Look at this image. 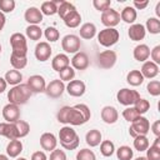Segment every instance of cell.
Segmentation results:
<instances>
[{
	"label": "cell",
	"mask_w": 160,
	"mask_h": 160,
	"mask_svg": "<svg viewBox=\"0 0 160 160\" xmlns=\"http://www.w3.org/2000/svg\"><path fill=\"white\" fill-rule=\"evenodd\" d=\"M91 112L88 105L85 104H76L74 106H62L58 114L56 119L61 124H68V125H84L90 120Z\"/></svg>",
	"instance_id": "6da1fadb"
},
{
	"label": "cell",
	"mask_w": 160,
	"mask_h": 160,
	"mask_svg": "<svg viewBox=\"0 0 160 160\" xmlns=\"http://www.w3.org/2000/svg\"><path fill=\"white\" fill-rule=\"evenodd\" d=\"M31 95H32V92L30 91V89L26 84H19L16 86H12L9 90L8 99H9L10 104H15L19 106V105L26 104Z\"/></svg>",
	"instance_id": "7a4b0ae2"
},
{
	"label": "cell",
	"mask_w": 160,
	"mask_h": 160,
	"mask_svg": "<svg viewBox=\"0 0 160 160\" xmlns=\"http://www.w3.org/2000/svg\"><path fill=\"white\" fill-rule=\"evenodd\" d=\"M59 140H60V145L65 150H75L80 142V139H79V135L76 134V131L71 126H68V125L62 126L60 129Z\"/></svg>",
	"instance_id": "3957f363"
},
{
	"label": "cell",
	"mask_w": 160,
	"mask_h": 160,
	"mask_svg": "<svg viewBox=\"0 0 160 160\" xmlns=\"http://www.w3.org/2000/svg\"><path fill=\"white\" fill-rule=\"evenodd\" d=\"M10 45H11V54L16 55V56H26L28 54V42H26V38L25 35H22L21 32H14L10 36Z\"/></svg>",
	"instance_id": "277c9868"
},
{
	"label": "cell",
	"mask_w": 160,
	"mask_h": 160,
	"mask_svg": "<svg viewBox=\"0 0 160 160\" xmlns=\"http://www.w3.org/2000/svg\"><path fill=\"white\" fill-rule=\"evenodd\" d=\"M119 31L115 28H105L98 34V42L105 48H110L119 41Z\"/></svg>",
	"instance_id": "5b68a950"
},
{
	"label": "cell",
	"mask_w": 160,
	"mask_h": 160,
	"mask_svg": "<svg viewBox=\"0 0 160 160\" xmlns=\"http://www.w3.org/2000/svg\"><path fill=\"white\" fill-rule=\"evenodd\" d=\"M150 131V122L145 116H139L135 121L131 122L130 128H129V134L132 138L144 135L146 136V134Z\"/></svg>",
	"instance_id": "8992f818"
},
{
	"label": "cell",
	"mask_w": 160,
	"mask_h": 160,
	"mask_svg": "<svg viewBox=\"0 0 160 160\" xmlns=\"http://www.w3.org/2000/svg\"><path fill=\"white\" fill-rule=\"evenodd\" d=\"M139 99H140V94L136 90H131L128 88L120 89L116 94V100L119 101V104L124 106H132Z\"/></svg>",
	"instance_id": "52a82bcc"
},
{
	"label": "cell",
	"mask_w": 160,
	"mask_h": 160,
	"mask_svg": "<svg viewBox=\"0 0 160 160\" xmlns=\"http://www.w3.org/2000/svg\"><path fill=\"white\" fill-rule=\"evenodd\" d=\"M80 46H81L80 38L74 34L65 35L61 40V48L68 54H76L80 50Z\"/></svg>",
	"instance_id": "ba28073f"
},
{
	"label": "cell",
	"mask_w": 160,
	"mask_h": 160,
	"mask_svg": "<svg viewBox=\"0 0 160 160\" xmlns=\"http://www.w3.org/2000/svg\"><path fill=\"white\" fill-rule=\"evenodd\" d=\"M118 60V55L114 50H104L98 55V65L101 69H111Z\"/></svg>",
	"instance_id": "9c48e42d"
},
{
	"label": "cell",
	"mask_w": 160,
	"mask_h": 160,
	"mask_svg": "<svg viewBox=\"0 0 160 160\" xmlns=\"http://www.w3.org/2000/svg\"><path fill=\"white\" fill-rule=\"evenodd\" d=\"M65 91V84L60 80V79H55V80H51L46 88H45V94L51 98V99H58L60 98Z\"/></svg>",
	"instance_id": "30bf717a"
},
{
	"label": "cell",
	"mask_w": 160,
	"mask_h": 160,
	"mask_svg": "<svg viewBox=\"0 0 160 160\" xmlns=\"http://www.w3.org/2000/svg\"><path fill=\"white\" fill-rule=\"evenodd\" d=\"M26 85L29 86V89L32 94H39V92H45L46 81H45L44 76H41V75H31L28 79Z\"/></svg>",
	"instance_id": "8fae6325"
},
{
	"label": "cell",
	"mask_w": 160,
	"mask_h": 160,
	"mask_svg": "<svg viewBox=\"0 0 160 160\" xmlns=\"http://www.w3.org/2000/svg\"><path fill=\"white\" fill-rule=\"evenodd\" d=\"M101 22L106 28H115L120 22V14L116 10L109 8L108 10L101 12Z\"/></svg>",
	"instance_id": "7c38bea8"
},
{
	"label": "cell",
	"mask_w": 160,
	"mask_h": 160,
	"mask_svg": "<svg viewBox=\"0 0 160 160\" xmlns=\"http://www.w3.org/2000/svg\"><path fill=\"white\" fill-rule=\"evenodd\" d=\"M51 51H52V49H51V46H50V44L48 41H40V42L36 44L34 54H35V58L39 61L44 62V61H46V60L50 59Z\"/></svg>",
	"instance_id": "4fadbf2b"
},
{
	"label": "cell",
	"mask_w": 160,
	"mask_h": 160,
	"mask_svg": "<svg viewBox=\"0 0 160 160\" xmlns=\"http://www.w3.org/2000/svg\"><path fill=\"white\" fill-rule=\"evenodd\" d=\"M2 118L6 122H15L20 120V109L15 104H6L2 108Z\"/></svg>",
	"instance_id": "5bb4252c"
},
{
	"label": "cell",
	"mask_w": 160,
	"mask_h": 160,
	"mask_svg": "<svg viewBox=\"0 0 160 160\" xmlns=\"http://www.w3.org/2000/svg\"><path fill=\"white\" fill-rule=\"evenodd\" d=\"M68 94L70 96H75V98H79V96H82L86 91V86H85V82L81 81V80H71L69 81V84L65 86Z\"/></svg>",
	"instance_id": "9a60e30c"
},
{
	"label": "cell",
	"mask_w": 160,
	"mask_h": 160,
	"mask_svg": "<svg viewBox=\"0 0 160 160\" xmlns=\"http://www.w3.org/2000/svg\"><path fill=\"white\" fill-rule=\"evenodd\" d=\"M40 145H41L42 150H46V151L51 152L52 150L56 149L58 139H56V136L52 132H44L40 136Z\"/></svg>",
	"instance_id": "2e32d148"
},
{
	"label": "cell",
	"mask_w": 160,
	"mask_h": 160,
	"mask_svg": "<svg viewBox=\"0 0 160 160\" xmlns=\"http://www.w3.org/2000/svg\"><path fill=\"white\" fill-rule=\"evenodd\" d=\"M24 19L30 25H38L42 21V14H41L40 9H38L35 6H31V8L26 9V11L24 14Z\"/></svg>",
	"instance_id": "e0dca14e"
},
{
	"label": "cell",
	"mask_w": 160,
	"mask_h": 160,
	"mask_svg": "<svg viewBox=\"0 0 160 160\" xmlns=\"http://www.w3.org/2000/svg\"><path fill=\"white\" fill-rule=\"evenodd\" d=\"M71 65H72V69L85 70L89 66V56L82 51H78L71 59Z\"/></svg>",
	"instance_id": "ac0fdd59"
},
{
	"label": "cell",
	"mask_w": 160,
	"mask_h": 160,
	"mask_svg": "<svg viewBox=\"0 0 160 160\" xmlns=\"http://www.w3.org/2000/svg\"><path fill=\"white\" fill-rule=\"evenodd\" d=\"M140 72L144 76V79H154L159 74V65H156L151 60H146L142 64Z\"/></svg>",
	"instance_id": "d6986e66"
},
{
	"label": "cell",
	"mask_w": 160,
	"mask_h": 160,
	"mask_svg": "<svg viewBox=\"0 0 160 160\" xmlns=\"http://www.w3.org/2000/svg\"><path fill=\"white\" fill-rule=\"evenodd\" d=\"M101 119L105 124H115L118 121V118H119V112L118 110L114 108V106H104L102 110H101Z\"/></svg>",
	"instance_id": "ffe728a7"
},
{
	"label": "cell",
	"mask_w": 160,
	"mask_h": 160,
	"mask_svg": "<svg viewBox=\"0 0 160 160\" xmlns=\"http://www.w3.org/2000/svg\"><path fill=\"white\" fill-rule=\"evenodd\" d=\"M128 35L130 38V40L132 41H140L145 38L146 35V30H145V26L142 24H132L130 28H129V31H128Z\"/></svg>",
	"instance_id": "44dd1931"
},
{
	"label": "cell",
	"mask_w": 160,
	"mask_h": 160,
	"mask_svg": "<svg viewBox=\"0 0 160 160\" xmlns=\"http://www.w3.org/2000/svg\"><path fill=\"white\" fill-rule=\"evenodd\" d=\"M0 135L5 136L9 140L19 139L14 122H0Z\"/></svg>",
	"instance_id": "7402d4cb"
},
{
	"label": "cell",
	"mask_w": 160,
	"mask_h": 160,
	"mask_svg": "<svg viewBox=\"0 0 160 160\" xmlns=\"http://www.w3.org/2000/svg\"><path fill=\"white\" fill-rule=\"evenodd\" d=\"M132 55H134V59L140 61V62H145L149 56H150V48L146 45V44H140V45H136L134 48V51H132Z\"/></svg>",
	"instance_id": "603a6c76"
},
{
	"label": "cell",
	"mask_w": 160,
	"mask_h": 160,
	"mask_svg": "<svg viewBox=\"0 0 160 160\" xmlns=\"http://www.w3.org/2000/svg\"><path fill=\"white\" fill-rule=\"evenodd\" d=\"M70 65V59L66 54H58L54 56L52 61H51V68L55 70V71H61L62 69L68 68Z\"/></svg>",
	"instance_id": "cb8c5ba5"
},
{
	"label": "cell",
	"mask_w": 160,
	"mask_h": 160,
	"mask_svg": "<svg viewBox=\"0 0 160 160\" xmlns=\"http://www.w3.org/2000/svg\"><path fill=\"white\" fill-rule=\"evenodd\" d=\"M22 151V142L19 139L10 140L6 146V155L9 158H18Z\"/></svg>",
	"instance_id": "d4e9b609"
},
{
	"label": "cell",
	"mask_w": 160,
	"mask_h": 160,
	"mask_svg": "<svg viewBox=\"0 0 160 160\" xmlns=\"http://www.w3.org/2000/svg\"><path fill=\"white\" fill-rule=\"evenodd\" d=\"M62 20H64V24H65L68 28L74 29V28H78V26L80 25V22H81V15H80V12L75 9V10H72V11H70Z\"/></svg>",
	"instance_id": "484cf974"
},
{
	"label": "cell",
	"mask_w": 160,
	"mask_h": 160,
	"mask_svg": "<svg viewBox=\"0 0 160 160\" xmlns=\"http://www.w3.org/2000/svg\"><path fill=\"white\" fill-rule=\"evenodd\" d=\"M79 34L85 40L92 39L96 35V26H95V24H92V22H85V24H82L80 26Z\"/></svg>",
	"instance_id": "4316f807"
},
{
	"label": "cell",
	"mask_w": 160,
	"mask_h": 160,
	"mask_svg": "<svg viewBox=\"0 0 160 160\" xmlns=\"http://www.w3.org/2000/svg\"><path fill=\"white\" fill-rule=\"evenodd\" d=\"M146 159L148 160H160V136H158L151 146H149L146 150Z\"/></svg>",
	"instance_id": "83f0119b"
},
{
	"label": "cell",
	"mask_w": 160,
	"mask_h": 160,
	"mask_svg": "<svg viewBox=\"0 0 160 160\" xmlns=\"http://www.w3.org/2000/svg\"><path fill=\"white\" fill-rule=\"evenodd\" d=\"M85 141L90 148H95V146L100 145V142H101V132L98 129H92V130L88 131L86 135H85Z\"/></svg>",
	"instance_id": "f1b7e54d"
},
{
	"label": "cell",
	"mask_w": 160,
	"mask_h": 160,
	"mask_svg": "<svg viewBox=\"0 0 160 160\" xmlns=\"http://www.w3.org/2000/svg\"><path fill=\"white\" fill-rule=\"evenodd\" d=\"M138 12L132 6H125L121 12H120V19L128 24H134V21L136 20Z\"/></svg>",
	"instance_id": "f546056e"
},
{
	"label": "cell",
	"mask_w": 160,
	"mask_h": 160,
	"mask_svg": "<svg viewBox=\"0 0 160 160\" xmlns=\"http://www.w3.org/2000/svg\"><path fill=\"white\" fill-rule=\"evenodd\" d=\"M4 79H5V81H6L8 84H10V85H12V86H16V85L21 84L22 75H21V72H20L19 70L12 69V70H9V71L5 74Z\"/></svg>",
	"instance_id": "4dcf8cb0"
},
{
	"label": "cell",
	"mask_w": 160,
	"mask_h": 160,
	"mask_svg": "<svg viewBox=\"0 0 160 160\" xmlns=\"http://www.w3.org/2000/svg\"><path fill=\"white\" fill-rule=\"evenodd\" d=\"M126 81L131 86H139L144 82V76L141 75L140 70H130L126 75Z\"/></svg>",
	"instance_id": "1f68e13d"
},
{
	"label": "cell",
	"mask_w": 160,
	"mask_h": 160,
	"mask_svg": "<svg viewBox=\"0 0 160 160\" xmlns=\"http://www.w3.org/2000/svg\"><path fill=\"white\" fill-rule=\"evenodd\" d=\"M40 11L42 15H48V16L55 15V14H58V5L55 1H44L41 4Z\"/></svg>",
	"instance_id": "d6a6232c"
},
{
	"label": "cell",
	"mask_w": 160,
	"mask_h": 160,
	"mask_svg": "<svg viewBox=\"0 0 160 160\" xmlns=\"http://www.w3.org/2000/svg\"><path fill=\"white\" fill-rule=\"evenodd\" d=\"M26 36L30 39V40H34V41H38L41 39L42 36V30L40 29L39 25H29L26 28Z\"/></svg>",
	"instance_id": "836d02e7"
},
{
	"label": "cell",
	"mask_w": 160,
	"mask_h": 160,
	"mask_svg": "<svg viewBox=\"0 0 160 160\" xmlns=\"http://www.w3.org/2000/svg\"><path fill=\"white\" fill-rule=\"evenodd\" d=\"M100 152L102 156L109 158L115 152V145L111 140H104L100 142Z\"/></svg>",
	"instance_id": "e575fe53"
},
{
	"label": "cell",
	"mask_w": 160,
	"mask_h": 160,
	"mask_svg": "<svg viewBox=\"0 0 160 160\" xmlns=\"http://www.w3.org/2000/svg\"><path fill=\"white\" fill-rule=\"evenodd\" d=\"M145 30H148L150 34H160V20L158 18H149L146 20Z\"/></svg>",
	"instance_id": "d590c367"
},
{
	"label": "cell",
	"mask_w": 160,
	"mask_h": 160,
	"mask_svg": "<svg viewBox=\"0 0 160 160\" xmlns=\"http://www.w3.org/2000/svg\"><path fill=\"white\" fill-rule=\"evenodd\" d=\"M10 64L15 70H21L28 65V58L25 56H16L14 54L10 55Z\"/></svg>",
	"instance_id": "8d00e7d4"
},
{
	"label": "cell",
	"mask_w": 160,
	"mask_h": 160,
	"mask_svg": "<svg viewBox=\"0 0 160 160\" xmlns=\"http://www.w3.org/2000/svg\"><path fill=\"white\" fill-rule=\"evenodd\" d=\"M116 156L119 160H131L134 156V151L130 146L122 145L116 150Z\"/></svg>",
	"instance_id": "74e56055"
},
{
	"label": "cell",
	"mask_w": 160,
	"mask_h": 160,
	"mask_svg": "<svg viewBox=\"0 0 160 160\" xmlns=\"http://www.w3.org/2000/svg\"><path fill=\"white\" fill-rule=\"evenodd\" d=\"M14 124H15V128H16L19 139L25 138V136L29 134V131H30V125H29V122H26V121H24V120H18V121H15Z\"/></svg>",
	"instance_id": "f35d334b"
},
{
	"label": "cell",
	"mask_w": 160,
	"mask_h": 160,
	"mask_svg": "<svg viewBox=\"0 0 160 160\" xmlns=\"http://www.w3.org/2000/svg\"><path fill=\"white\" fill-rule=\"evenodd\" d=\"M76 8L71 4V2H69V1H61V4H59V6H58V14H59V16L61 18V19H64L70 11H72V10H75Z\"/></svg>",
	"instance_id": "ab89813d"
},
{
	"label": "cell",
	"mask_w": 160,
	"mask_h": 160,
	"mask_svg": "<svg viewBox=\"0 0 160 160\" xmlns=\"http://www.w3.org/2000/svg\"><path fill=\"white\" fill-rule=\"evenodd\" d=\"M134 148L138 151H145L149 148V139L144 135L134 138Z\"/></svg>",
	"instance_id": "60d3db41"
},
{
	"label": "cell",
	"mask_w": 160,
	"mask_h": 160,
	"mask_svg": "<svg viewBox=\"0 0 160 160\" xmlns=\"http://www.w3.org/2000/svg\"><path fill=\"white\" fill-rule=\"evenodd\" d=\"M44 35H45L46 40L50 41V42H55V41H58L59 38H60V32H59V30H58L56 28H54V26H49V28H46L45 31H44Z\"/></svg>",
	"instance_id": "b9f144b4"
},
{
	"label": "cell",
	"mask_w": 160,
	"mask_h": 160,
	"mask_svg": "<svg viewBox=\"0 0 160 160\" xmlns=\"http://www.w3.org/2000/svg\"><path fill=\"white\" fill-rule=\"evenodd\" d=\"M139 116H141V115H139V112L135 110L134 106H128V108L122 111V118H124L126 121H129V122L135 121Z\"/></svg>",
	"instance_id": "7bdbcfd3"
},
{
	"label": "cell",
	"mask_w": 160,
	"mask_h": 160,
	"mask_svg": "<svg viewBox=\"0 0 160 160\" xmlns=\"http://www.w3.org/2000/svg\"><path fill=\"white\" fill-rule=\"evenodd\" d=\"M59 76H60V80L62 82L64 81H71L75 78V70L69 65L68 68H65L61 71H59Z\"/></svg>",
	"instance_id": "ee69618b"
},
{
	"label": "cell",
	"mask_w": 160,
	"mask_h": 160,
	"mask_svg": "<svg viewBox=\"0 0 160 160\" xmlns=\"http://www.w3.org/2000/svg\"><path fill=\"white\" fill-rule=\"evenodd\" d=\"M134 108H135V110L139 112V115H142V114L148 112V110L150 109V102H149V100L140 98V99L134 104Z\"/></svg>",
	"instance_id": "f6af8a7d"
},
{
	"label": "cell",
	"mask_w": 160,
	"mask_h": 160,
	"mask_svg": "<svg viewBox=\"0 0 160 160\" xmlns=\"http://www.w3.org/2000/svg\"><path fill=\"white\" fill-rule=\"evenodd\" d=\"M76 160H96V156L90 149H81L76 154Z\"/></svg>",
	"instance_id": "bcb514c9"
},
{
	"label": "cell",
	"mask_w": 160,
	"mask_h": 160,
	"mask_svg": "<svg viewBox=\"0 0 160 160\" xmlns=\"http://www.w3.org/2000/svg\"><path fill=\"white\" fill-rule=\"evenodd\" d=\"M146 90L151 96H159L160 95V81L159 80H151L146 85Z\"/></svg>",
	"instance_id": "7dc6e473"
},
{
	"label": "cell",
	"mask_w": 160,
	"mask_h": 160,
	"mask_svg": "<svg viewBox=\"0 0 160 160\" xmlns=\"http://www.w3.org/2000/svg\"><path fill=\"white\" fill-rule=\"evenodd\" d=\"M16 2L14 0H0V11L4 12H11L15 9Z\"/></svg>",
	"instance_id": "c3c4849f"
},
{
	"label": "cell",
	"mask_w": 160,
	"mask_h": 160,
	"mask_svg": "<svg viewBox=\"0 0 160 160\" xmlns=\"http://www.w3.org/2000/svg\"><path fill=\"white\" fill-rule=\"evenodd\" d=\"M92 5H94V8H95L96 10L104 12L105 10H108V9L110 8L111 1H110V0H94V1H92Z\"/></svg>",
	"instance_id": "681fc988"
},
{
	"label": "cell",
	"mask_w": 160,
	"mask_h": 160,
	"mask_svg": "<svg viewBox=\"0 0 160 160\" xmlns=\"http://www.w3.org/2000/svg\"><path fill=\"white\" fill-rule=\"evenodd\" d=\"M49 160H68L66 158V154L64 150H60V149H55L50 152V158Z\"/></svg>",
	"instance_id": "f907efd6"
},
{
	"label": "cell",
	"mask_w": 160,
	"mask_h": 160,
	"mask_svg": "<svg viewBox=\"0 0 160 160\" xmlns=\"http://www.w3.org/2000/svg\"><path fill=\"white\" fill-rule=\"evenodd\" d=\"M150 56H151V61L155 62L156 65L160 64V45H156L151 51H150Z\"/></svg>",
	"instance_id": "816d5d0a"
},
{
	"label": "cell",
	"mask_w": 160,
	"mask_h": 160,
	"mask_svg": "<svg viewBox=\"0 0 160 160\" xmlns=\"http://www.w3.org/2000/svg\"><path fill=\"white\" fill-rule=\"evenodd\" d=\"M148 5H149V1H148V0H142V1L135 0V1L132 2V8H134L135 10H144Z\"/></svg>",
	"instance_id": "f5cc1de1"
},
{
	"label": "cell",
	"mask_w": 160,
	"mask_h": 160,
	"mask_svg": "<svg viewBox=\"0 0 160 160\" xmlns=\"http://www.w3.org/2000/svg\"><path fill=\"white\" fill-rule=\"evenodd\" d=\"M31 160H48V156L44 151H35L32 155H31Z\"/></svg>",
	"instance_id": "db71d44e"
},
{
	"label": "cell",
	"mask_w": 160,
	"mask_h": 160,
	"mask_svg": "<svg viewBox=\"0 0 160 160\" xmlns=\"http://www.w3.org/2000/svg\"><path fill=\"white\" fill-rule=\"evenodd\" d=\"M151 130H152V132H154V135L158 138V136H160V121L159 120H156L152 125H151Z\"/></svg>",
	"instance_id": "11a10c76"
},
{
	"label": "cell",
	"mask_w": 160,
	"mask_h": 160,
	"mask_svg": "<svg viewBox=\"0 0 160 160\" xmlns=\"http://www.w3.org/2000/svg\"><path fill=\"white\" fill-rule=\"evenodd\" d=\"M6 86H8V82L5 81V79H4V78H1V76H0V94H1V92H4V91L6 90Z\"/></svg>",
	"instance_id": "9f6ffc18"
},
{
	"label": "cell",
	"mask_w": 160,
	"mask_h": 160,
	"mask_svg": "<svg viewBox=\"0 0 160 160\" xmlns=\"http://www.w3.org/2000/svg\"><path fill=\"white\" fill-rule=\"evenodd\" d=\"M5 22H6V18H5V14H2V12L0 11V31L4 29V26H5Z\"/></svg>",
	"instance_id": "6f0895ef"
},
{
	"label": "cell",
	"mask_w": 160,
	"mask_h": 160,
	"mask_svg": "<svg viewBox=\"0 0 160 160\" xmlns=\"http://www.w3.org/2000/svg\"><path fill=\"white\" fill-rule=\"evenodd\" d=\"M155 12H156V16L159 18L160 16V2L156 4V9H155Z\"/></svg>",
	"instance_id": "680465c9"
},
{
	"label": "cell",
	"mask_w": 160,
	"mask_h": 160,
	"mask_svg": "<svg viewBox=\"0 0 160 160\" xmlns=\"http://www.w3.org/2000/svg\"><path fill=\"white\" fill-rule=\"evenodd\" d=\"M0 160H9V156L4 155V154H0Z\"/></svg>",
	"instance_id": "91938a15"
},
{
	"label": "cell",
	"mask_w": 160,
	"mask_h": 160,
	"mask_svg": "<svg viewBox=\"0 0 160 160\" xmlns=\"http://www.w3.org/2000/svg\"><path fill=\"white\" fill-rule=\"evenodd\" d=\"M135 160H148V159H146L145 156H139V158H136Z\"/></svg>",
	"instance_id": "94428289"
},
{
	"label": "cell",
	"mask_w": 160,
	"mask_h": 160,
	"mask_svg": "<svg viewBox=\"0 0 160 160\" xmlns=\"http://www.w3.org/2000/svg\"><path fill=\"white\" fill-rule=\"evenodd\" d=\"M16 160H28V159H25V158H18Z\"/></svg>",
	"instance_id": "6125c7cd"
},
{
	"label": "cell",
	"mask_w": 160,
	"mask_h": 160,
	"mask_svg": "<svg viewBox=\"0 0 160 160\" xmlns=\"http://www.w3.org/2000/svg\"><path fill=\"white\" fill-rule=\"evenodd\" d=\"M0 52H1V44H0Z\"/></svg>",
	"instance_id": "be15d7a7"
}]
</instances>
